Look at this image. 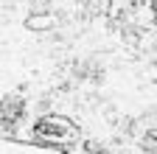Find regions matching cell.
Here are the masks:
<instances>
[{
	"label": "cell",
	"mask_w": 157,
	"mask_h": 154,
	"mask_svg": "<svg viewBox=\"0 0 157 154\" xmlns=\"http://www.w3.org/2000/svg\"><path fill=\"white\" fill-rule=\"evenodd\" d=\"M154 11H157V6H154Z\"/></svg>",
	"instance_id": "obj_1"
}]
</instances>
